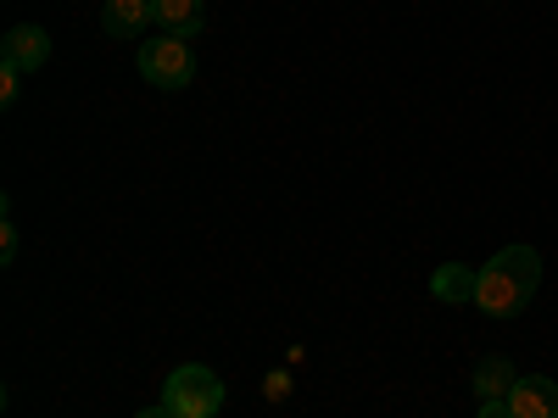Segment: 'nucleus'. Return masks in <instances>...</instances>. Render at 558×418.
I'll return each mask as SVG.
<instances>
[{"label":"nucleus","mask_w":558,"mask_h":418,"mask_svg":"<svg viewBox=\"0 0 558 418\" xmlns=\"http://www.w3.org/2000/svg\"><path fill=\"white\" fill-rule=\"evenodd\" d=\"M475 418H514V407H508V396H497V402H481Z\"/></svg>","instance_id":"12"},{"label":"nucleus","mask_w":558,"mask_h":418,"mask_svg":"<svg viewBox=\"0 0 558 418\" xmlns=\"http://www.w3.org/2000/svg\"><path fill=\"white\" fill-rule=\"evenodd\" d=\"M17 89H23V73L17 67H0V107H12Z\"/></svg>","instance_id":"10"},{"label":"nucleus","mask_w":558,"mask_h":418,"mask_svg":"<svg viewBox=\"0 0 558 418\" xmlns=\"http://www.w3.org/2000/svg\"><path fill=\"white\" fill-rule=\"evenodd\" d=\"M151 28L157 34H179V39H196L207 28V7H202V0H151Z\"/></svg>","instance_id":"5"},{"label":"nucleus","mask_w":558,"mask_h":418,"mask_svg":"<svg viewBox=\"0 0 558 418\" xmlns=\"http://www.w3.org/2000/svg\"><path fill=\"white\" fill-rule=\"evenodd\" d=\"M514 362H508V357H481L475 362V396L481 402H497V396H508V391H514Z\"/></svg>","instance_id":"9"},{"label":"nucleus","mask_w":558,"mask_h":418,"mask_svg":"<svg viewBox=\"0 0 558 418\" xmlns=\"http://www.w3.org/2000/svg\"><path fill=\"white\" fill-rule=\"evenodd\" d=\"M508 407H514V418H558V385L547 374H525L508 391Z\"/></svg>","instance_id":"6"},{"label":"nucleus","mask_w":558,"mask_h":418,"mask_svg":"<svg viewBox=\"0 0 558 418\" xmlns=\"http://www.w3.org/2000/svg\"><path fill=\"white\" fill-rule=\"evenodd\" d=\"M45 62H51V34H45V28H34V23H17V28H7V39H0V67L39 73Z\"/></svg>","instance_id":"4"},{"label":"nucleus","mask_w":558,"mask_h":418,"mask_svg":"<svg viewBox=\"0 0 558 418\" xmlns=\"http://www.w3.org/2000/svg\"><path fill=\"white\" fill-rule=\"evenodd\" d=\"M146 23H151V0H107V7H101V28L112 39H129Z\"/></svg>","instance_id":"8"},{"label":"nucleus","mask_w":558,"mask_h":418,"mask_svg":"<svg viewBox=\"0 0 558 418\" xmlns=\"http://www.w3.org/2000/svg\"><path fill=\"white\" fill-rule=\"evenodd\" d=\"M0 262H17V223L7 212V223H0Z\"/></svg>","instance_id":"11"},{"label":"nucleus","mask_w":558,"mask_h":418,"mask_svg":"<svg viewBox=\"0 0 558 418\" xmlns=\"http://www.w3.org/2000/svg\"><path fill=\"white\" fill-rule=\"evenodd\" d=\"M286 385H291L286 374H274V380H268V402H286Z\"/></svg>","instance_id":"13"},{"label":"nucleus","mask_w":558,"mask_h":418,"mask_svg":"<svg viewBox=\"0 0 558 418\" xmlns=\"http://www.w3.org/2000/svg\"><path fill=\"white\" fill-rule=\"evenodd\" d=\"M140 78L157 84V89H184L196 78V51H191V39H179V34H157L140 45Z\"/></svg>","instance_id":"3"},{"label":"nucleus","mask_w":558,"mask_h":418,"mask_svg":"<svg viewBox=\"0 0 558 418\" xmlns=\"http://www.w3.org/2000/svg\"><path fill=\"white\" fill-rule=\"evenodd\" d=\"M134 418H173V407H168V402H157V407H146V413H134Z\"/></svg>","instance_id":"14"},{"label":"nucleus","mask_w":558,"mask_h":418,"mask_svg":"<svg viewBox=\"0 0 558 418\" xmlns=\"http://www.w3.org/2000/svg\"><path fill=\"white\" fill-rule=\"evenodd\" d=\"M162 402L173 407V418H218L223 380L213 374V368H202V362H184V368H173V374H168Z\"/></svg>","instance_id":"2"},{"label":"nucleus","mask_w":558,"mask_h":418,"mask_svg":"<svg viewBox=\"0 0 558 418\" xmlns=\"http://www.w3.org/2000/svg\"><path fill=\"white\" fill-rule=\"evenodd\" d=\"M542 285V257L531 246H502L481 273H475V307L486 318H520L525 302Z\"/></svg>","instance_id":"1"},{"label":"nucleus","mask_w":558,"mask_h":418,"mask_svg":"<svg viewBox=\"0 0 558 418\" xmlns=\"http://www.w3.org/2000/svg\"><path fill=\"white\" fill-rule=\"evenodd\" d=\"M430 296L447 307H475V268L470 262H441L430 273Z\"/></svg>","instance_id":"7"}]
</instances>
